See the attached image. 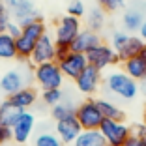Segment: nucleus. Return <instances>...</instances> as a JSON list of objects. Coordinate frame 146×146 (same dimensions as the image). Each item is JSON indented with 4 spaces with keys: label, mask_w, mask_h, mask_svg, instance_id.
<instances>
[{
    "label": "nucleus",
    "mask_w": 146,
    "mask_h": 146,
    "mask_svg": "<svg viewBox=\"0 0 146 146\" xmlns=\"http://www.w3.org/2000/svg\"><path fill=\"white\" fill-rule=\"evenodd\" d=\"M99 84H101V69L94 68V66H86L82 69V73L75 79V86H77V90L84 96H94L96 92L99 90Z\"/></svg>",
    "instance_id": "nucleus-12"
},
{
    "label": "nucleus",
    "mask_w": 146,
    "mask_h": 146,
    "mask_svg": "<svg viewBox=\"0 0 146 146\" xmlns=\"http://www.w3.org/2000/svg\"><path fill=\"white\" fill-rule=\"evenodd\" d=\"M84 13H86V9H84L82 0H69V4H68V15H73V17L81 19Z\"/></svg>",
    "instance_id": "nucleus-29"
},
{
    "label": "nucleus",
    "mask_w": 146,
    "mask_h": 146,
    "mask_svg": "<svg viewBox=\"0 0 146 146\" xmlns=\"http://www.w3.org/2000/svg\"><path fill=\"white\" fill-rule=\"evenodd\" d=\"M139 81L131 79L124 71H111L105 77V92L118 99H135L139 94Z\"/></svg>",
    "instance_id": "nucleus-2"
},
{
    "label": "nucleus",
    "mask_w": 146,
    "mask_h": 146,
    "mask_svg": "<svg viewBox=\"0 0 146 146\" xmlns=\"http://www.w3.org/2000/svg\"><path fill=\"white\" fill-rule=\"evenodd\" d=\"M142 47H144V41H142L139 36L129 34V38L125 39L122 49L116 52V54H118V62H124V60H127V58H131V56H139L141 51H142Z\"/></svg>",
    "instance_id": "nucleus-18"
},
{
    "label": "nucleus",
    "mask_w": 146,
    "mask_h": 146,
    "mask_svg": "<svg viewBox=\"0 0 146 146\" xmlns=\"http://www.w3.org/2000/svg\"><path fill=\"white\" fill-rule=\"evenodd\" d=\"M141 58L146 62V43H144V47H142V51H141Z\"/></svg>",
    "instance_id": "nucleus-39"
},
{
    "label": "nucleus",
    "mask_w": 146,
    "mask_h": 146,
    "mask_svg": "<svg viewBox=\"0 0 146 146\" xmlns=\"http://www.w3.org/2000/svg\"><path fill=\"white\" fill-rule=\"evenodd\" d=\"M144 122H146V103H144Z\"/></svg>",
    "instance_id": "nucleus-41"
},
{
    "label": "nucleus",
    "mask_w": 146,
    "mask_h": 146,
    "mask_svg": "<svg viewBox=\"0 0 146 146\" xmlns=\"http://www.w3.org/2000/svg\"><path fill=\"white\" fill-rule=\"evenodd\" d=\"M21 28H23V26L19 25V23L11 21V23H9V26H8V34L11 36V38H17V36L21 34Z\"/></svg>",
    "instance_id": "nucleus-35"
},
{
    "label": "nucleus",
    "mask_w": 146,
    "mask_h": 146,
    "mask_svg": "<svg viewBox=\"0 0 146 146\" xmlns=\"http://www.w3.org/2000/svg\"><path fill=\"white\" fill-rule=\"evenodd\" d=\"M75 118L81 124L82 129H99L101 122H103V114L99 111L96 99H84L77 105L75 109Z\"/></svg>",
    "instance_id": "nucleus-5"
},
{
    "label": "nucleus",
    "mask_w": 146,
    "mask_h": 146,
    "mask_svg": "<svg viewBox=\"0 0 146 146\" xmlns=\"http://www.w3.org/2000/svg\"><path fill=\"white\" fill-rule=\"evenodd\" d=\"M75 105L73 103H69V101H64L62 99L58 105H54V107H51V116L54 118V122L56 120H62V118H68V116H73L75 114Z\"/></svg>",
    "instance_id": "nucleus-26"
},
{
    "label": "nucleus",
    "mask_w": 146,
    "mask_h": 146,
    "mask_svg": "<svg viewBox=\"0 0 146 146\" xmlns=\"http://www.w3.org/2000/svg\"><path fill=\"white\" fill-rule=\"evenodd\" d=\"M47 32V26L43 19H36V21L28 23L21 28V34L15 38V45H17V58L19 60H26L30 58L32 51H34L36 43L39 41L43 34Z\"/></svg>",
    "instance_id": "nucleus-1"
},
{
    "label": "nucleus",
    "mask_w": 146,
    "mask_h": 146,
    "mask_svg": "<svg viewBox=\"0 0 146 146\" xmlns=\"http://www.w3.org/2000/svg\"><path fill=\"white\" fill-rule=\"evenodd\" d=\"M96 2L103 11H111V13L118 11L125 6V0H96Z\"/></svg>",
    "instance_id": "nucleus-28"
},
{
    "label": "nucleus",
    "mask_w": 146,
    "mask_h": 146,
    "mask_svg": "<svg viewBox=\"0 0 146 146\" xmlns=\"http://www.w3.org/2000/svg\"><path fill=\"white\" fill-rule=\"evenodd\" d=\"M127 38H129L127 32H114V34H112V38H111V47L118 52L122 49V45L125 43V39H127Z\"/></svg>",
    "instance_id": "nucleus-30"
},
{
    "label": "nucleus",
    "mask_w": 146,
    "mask_h": 146,
    "mask_svg": "<svg viewBox=\"0 0 146 146\" xmlns=\"http://www.w3.org/2000/svg\"><path fill=\"white\" fill-rule=\"evenodd\" d=\"M8 141H11V127L0 124V146H4Z\"/></svg>",
    "instance_id": "nucleus-33"
},
{
    "label": "nucleus",
    "mask_w": 146,
    "mask_h": 146,
    "mask_svg": "<svg viewBox=\"0 0 146 146\" xmlns=\"http://www.w3.org/2000/svg\"><path fill=\"white\" fill-rule=\"evenodd\" d=\"M124 146H146V139H139V137H131L125 141V144Z\"/></svg>",
    "instance_id": "nucleus-36"
},
{
    "label": "nucleus",
    "mask_w": 146,
    "mask_h": 146,
    "mask_svg": "<svg viewBox=\"0 0 146 146\" xmlns=\"http://www.w3.org/2000/svg\"><path fill=\"white\" fill-rule=\"evenodd\" d=\"M139 88H141V92H142V94L146 96V77H144V79H141V81H139Z\"/></svg>",
    "instance_id": "nucleus-38"
},
{
    "label": "nucleus",
    "mask_w": 146,
    "mask_h": 146,
    "mask_svg": "<svg viewBox=\"0 0 146 146\" xmlns=\"http://www.w3.org/2000/svg\"><path fill=\"white\" fill-rule=\"evenodd\" d=\"M8 101L13 103L17 109H21V111H28V109L38 101V92H36V88H32V86H25V88L17 90L15 94L8 96Z\"/></svg>",
    "instance_id": "nucleus-17"
},
{
    "label": "nucleus",
    "mask_w": 146,
    "mask_h": 146,
    "mask_svg": "<svg viewBox=\"0 0 146 146\" xmlns=\"http://www.w3.org/2000/svg\"><path fill=\"white\" fill-rule=\"evenodd\" d=\"M6 9V0H0V11H4Z\"/></svg>",
    "instance_id": "nucleus-40"
},
{
    "label": "nucleus",
    "mask_w": 146,
    "mask_h": 146,
    "mask_svg": "<svg viewBox=\"0 0 146 146\" xmlns=\"http://www.w3.org/2000/svg\"><path fill=\"white\" fill-rule=\"evenodd\" d=\"M17 58V45H15V38L4 32L0 34V60H15Z\"/></svg>",
    "instance_id": "nucleus-23"
},
{
    "label": "nucleus",
    "mask_w": 146,
    "mask_h": 146,
    "mask_svg": "<svg viewBox=\"0 0 146 146\" xmlns=\"http://www.w3.org/2000/svg\"><path fill=\"white\" fill-rule=\"evenodd\" d=\"M56 60V41L51 34H45L39 38V41L36 43L34 51H32L28 62L34 66H39V64H45V62H52Z\"/></svg>",
    "instance_id": "nucleus-8"
},
{
    "label": "nucleus",
    "mask_w": 146,
    "mask_h": 146,
    "mask_svg": "<svg viewBox=\"0 0 146 146\" xmlns=\"http://www.w3.org/2000/svg\"><path fill=\"white\" fill-rule=\"evenodd\" d=\"M25 86H30V68H26L25 64H19L15 68L2 71V77H0V92L2 94L11 96Z\"/></svg>",
    "instance_id": "nucleus-3"
},
{
    "label": "nucleus",
    "mask_w": 146,
    "mask_h": 146,
    "mask_svg": "<svg viewBox=\"0 0 146 146\" xmlns=\"http://www.w3.org/2000/svg\"><path fill=\"white\" fill-rule=\"evenodd\" d=\"M101 43V38H99L98 32L94 30H81L77 34V38L71 41V45H69V49L75 52H82V54H86V52L90 51L92 47H96V45H99Z\"/></svg>",
    "instance_id": "nucleus-16"
},
{
    "label": "nucleus",
    "mask_w": 146,
    "mask_h": 146,
    "mask_svg": "<svg viewBox=\"0 0 146 146\" xmlns=\"http://www.w3.org/2000/svg\"><path fill=\"white\" fill-rule=\"evenodd\" d=\"M69 51H71V49H69V45H66V43H56V60L64 58Z\"/></svg>",
    "instance_id": "nucleus-34"
},
{
    "label": "nucleus",
    "mask_w": 146,
    "mask_h": 146,
    "mask_svg": "<svg viewBox=\"0 0 146 146\" xmlns=\"http://www.w3.org/2000/svg\"><path fill=\"white\" fill-rule=\"evenodd\" d=\"M6 9L11 15V21L19 23L21 26L36 21L39 17V11L36 9L34 0H6Z\"/></svg>",
    "instance_id": "nucleus-7"
},
{
    "label": "nucleus",
    "mask_w": 146,
    "mask_h": 146,
    "mask_svg": "<svg viewBox=\"0 0 146 146\" xmlns=\"http://www.w3.org/2000/svg\"><path fill=\"white\" fill-rule=\"evenodd\" d=\"M129 129H131V135H133V137L146 139V122H141V124L129 125Z\"/></svg>",
    "instance_id": "nucleus-31"
},
{
    "label": "nucleus",
    "mask_w": 146,
    "mask_h": 146,
    "mask_svg": "<svg viewBox=\"0 0 146 146\" xmlns=\"http://www.w3.org/2000/svg\"><path fill=\"white\" fill-rule=\"evenodd\" d=\"M9 23H11V15H9L8 9H4V11H0V34H4V32H8V26Z\"/></svg>",
    "instance_id": "nucleus-32"
},
{
    "label": "nucleus",
    "mask_w": 146,
    "mask_h": 146,
    "mask_svg": "<svg viewBox=\"0 0 146 146\" xmlns=\"http://www.w3.org/2000/svg\"><path fill=\"white\" fill-rule=\"evenodd\" d=\"M103 26H105V11L99 6H96L88 11V28L94 32H99Z\"/></svg>",
    "instance_id": "nucleus-25"
},
{
    "label": "nucleus",
    "mask_w": 146,
    "mask_h": 146,
    "mask_svg": "<svg viewBox=\"0 0 146 146\" xmlns=\"http://www.w3.org/2000/svg\"><path fill=\"white\" fill-rule=\"evenodd\" d=\"M23 146H25V144H23Z\"/></svg>",
    "instance_id": "nucleus-44"
},
{
    "label": "nucleus",
    "mask_w": 146,
    "mask_h": 146,
    "mask_svg": "<svg viewBox=\"0 0 146 146\" xmlns=\"http://www.w3.org/2000/svg\"><path fill=\"white\" fill-rule=\"evenodd\" d=\"M0 77H2V69H0Z\"/></svg>",
    "instance_id": "nucleus-42"
},
{
    "label": "nucleus",
    "mask_w": 146,
    "mask_h": 146,
    "mask_svg": "<svg viewBox=\"0 0 146 146\" xmlns=\"http://www.w3.org/2000/svg\"><path fill=\"white\" fill-rule=\"evenodd\" d=\"M96 103H98V107H99V111H101V114H103V118L122 120L124 122V112H122V109L118 107L114 101H111V99H107V98H99V99H96Z\"/></svg>",
    "instance_id": "nucleus-21"
},
{
    "label": "nucleus",
    "mask_w": 146,
    "mask_h": 146,
    "mask_svg": "<svg viewBox=\"0 0 146 146\" xmlns=\"http://www.w3.org/2000/svg\"><path fill=\"white\" fill-rule=\"evenodd\" d=\"M99 131L107 141V144L111 146H124L125 141L131 137L129 125H125L122 120H111V118H103V122L99 125Z\"/></svg>",
    "instance_id": "nucleus-6"
},
{
    "label": "nucleus",
    "mask_w": 146,
    "mask_h": 146,
    "mask_svg": "<svg viewBox=\"0 0 146 146\" xmlns=\"http://www.w3.org/2000/svg\"><path fill=\"white\" fill-rule=\"evenodd\" d=\"M34 127H36V116L30 111H23L21 116L17 118V122L11 125V139L19 146L26 144L30 141L32 133H34Z\"/></svg>",
    "instance_id": "nucleus-10"
},
{
    "label": "nucleus",
    "mask_w": 146,
    "mask_h": 146,
    "mask_svg": "<svg viewBox=\"0 0 146 146\" xmlns=\"http://www.w3.org/2000/svg\"><path fill=\"white\" fill-rule=\"evenodd\" d=\"M21 109H17L13 103H9L8 99L6 101H2L0 103V124L6 125V127H11L15 122H17V118L21 116Z\"/></svg>",
    "instance_id": "nucleus-22"
},
{
    "label": "nucleus",
    "mask_w": 146,
    "mask_h": 146,
    "mask_svg": "<svg viewBox=\"0 0 146 146\" xmlns=\"http://www.w3.org/2000/svg\"><path fill=\"white\" fill-rule=\"evenodd\" d=\"M64 75L60 71L58 62H45V64L34 66V81L38 82L39 88L43 90H51V88H62L64 84Z\"/></svg>",
    "instance_id": "nucleus-4"
},
{
    "label": "nucleus",
    "mask_w": 146,
    "mask_h": 146,
    "mask_svg": "<svg viewBox=\"0 0 146 146\" xmlns=\"http://www.w3.org/2000/svg\"><path fill=\"white\" fill-rule=\"evenodd\" d=\"M144 19H146L144 6H141V4L129 6V8L124 11V15H122V26H124V32H127V34H135V32H139V28H141V25L144 23Z\"/></svg>",
    "instance_id": "nucleus-15"
},
{
    "label": "nucleus",
    "mask_w": 146,
    "mask_h": 146,
    "mask_svg": "<svg viewBox=\"0 0 146 146\" xmlns=\"http://www.w3.org/2000/svg\"><path fill=\"white\" fill-rule=\"evenodd\" d=\"M56 62H58V66H60L62 75L68 77V79H73V81H75V79L82 73V69L88 66L86 54L75 52V51H69L64 58H60V60H56Z\"/></svg>",
    "instance_id": "nucleus-13"
},
{
    "label": "nucleus",
    "mask_w": 146,
    "mask_h": 146,
    "mask_svg": "<svg viewBox=\"0 0 146 146\" xmlns=\"http://www.w3.org/2000/svg\"><path fill=\"white\" fill-rule=\"evenodd\" d=\"M107 141L103 139L99 129H82L75 139L73 146H105Z\"/></svg>",
    "instance_id": "nucleus-20"
},
{
    "label": "nucleus",
    "mask_w": 146,
    "mask_h": 146,
    "mask_svg": "<svg viewBox=\"0 0 146 146\" xmlns=\"http://www.w3.org/2000/svg\"><path fill=\"white\" fill-rule=\"evenodd\" d=\"M139 38L146 43V19H144V23L141 25V28H139Z\"/></svg>",
    "instance_id": "nucleus-37"
},
{
    "label": "nucleus",
    "mask_w": 146,
    "mask_h": 146,
    "mask_svg": "<svg viewBox=\"0 0 146 146\" xmlns=\"http://www.w3.org/2000/svg\"><path fill=\"white\" fill-rule=\"evenodd\" d=\"M43 103L49 105V107H54L64 99V92L62 88H51V90H43Z\"/></svg>",
    "instance_id": "nucleus-27"
},
{
    "label": "nucleus",
    "mask_w": 146,
    "mask_h": 146,
    "mask_svg": "<svg viewBox=\"0 0 146 146\" xmlns=\"http://www.w3.org/2000/svg\"><path fill=\"white\" fill-rule=\"evenodd\" d=\"M34 146H66V144L54 131H49V129L43 131L41 129L34 139Z\"/></svg>",
    "instance_id": "nucleus-24"
},
{
    "label": "nucleus",
    "mask_w": 146,
    "mask_h": 146,
    "mask_svg": "<svg viewBox=\"0 0 146 146\" xmlns=\"http://www.w3.org/2000/svg\"><path fill=\"white\" fill-rule=\"evenodd\" d=\"M79 32H81V19L73 17V15H64L60 21L56 23L54 41L56 43H66V45H71V41L77 38Z\"/></svg>",
    "instance_id": "nucleus-11"
},
{
    "label": "nucleus",
    "mask_w": 146,
    "mask_h": 146,
    "mask_svg": "<svg viewBox=\"0 0 146 146\" xmlns=\"http://www.w3.org/2000/svg\"><path fill=\"white\" fill-rule=\"evenodd\" d=\"M86 60H88V64L94 66V68L101 69L103 71L105 68H109V66L116 64L118 62V54H116V51L111 47V45H107V43H99V45H96V47H92L90 51L86 52Z\"/></svg>",
    "instance_id": "nucleus-9"
},
{
    "label": "nucleus",
    "mask_w": 146,
    "mask_h": 146,
    "mask_svg": "<svg viewBox=\"0 0 146 146\" xmlns=\"http://www.w3.org/2000/svg\"><path fill=\"white\" fill-rule=\"evenodd\" d=\"M81 131H82V127H81V124L77 122L75 114L68 116V118H62V120H56V124H54V133L64 141L66 146L73 144Z\"/></svg>",
    "instance_id": "nucleus-14"
},
{
    "label": "nucleus",
    "mask_w": 146,
    "mask_h": 146,
    "mask_svg": "<svg viewBox=\"0 0 146 146\" xmlns=\"http://www.w3.org/2000/svg\"><path fill=\"white\" fill-rule=\"evenodd\" d=\"M105 146H111V144H105Z\"/></svg>",
    "instance_id": "nucleus-43"
},
{
    "label": "nucleus",
    "mask_w": 146,
    "mask_h": 146,
    "mask_svg": "<svg viewBox=\"0 0 146 146\" xmlns=\"http://www.w3.org/2000/svg\"><path fill=\"white\" fill-rule=\"evenodd\" d=\"M122 64H124V69H122V71L127 73L131 79L141 81V79L146 77V62L141 58V54L139 56H131V58L124 60Z\"/></svg>",
    "instance_id": "nucleus-19"
}]
</instances>
